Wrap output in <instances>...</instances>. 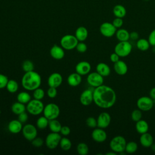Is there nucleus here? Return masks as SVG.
Masks as SVG:
<instances>
[{"instance_id":"nucleus-43","label":"nucleus","mask_w":155,"mask_h":155,"mask_svg":"<svg viewBox=\"0 0 155 155\" xmlns=\"http://www.w3.org/2000/svg\"><path fill=\"white\" fill-rule=\"evenodd\" d=\"M76 50L81 53H85L87 50V45L84 42H79L76 47Z\"/></svg>"},{"instance_id":"nucleus-22","label":"nucleus","mask_w":155,"mask_h":155,"mask_svg":"<svg viewBox=\"0 0 155 155\" xmlns=\"http://www.w3.org/2000/svg\"><path fill=\"white\" fill-rule=\"evenodd\" d=\"M67 83L71 87H77L82 82L81 75L78 73H73L68 75L67 79Z\"/></svg>"},{"instance_id":"nucleus-13","label":"nucleus","mask_w":155,"mask_h":155,"mask_svg":"<svg viewBox=\"0 0 155 155\" xmlns=\"http://www.w3.org/2000/svg\"><path fill=\"white\" fill-rule=\"evenodd\" d=\"M111 118L107 112H102L97 118V127L101 128H107L111 123Z\"/></svg>"},{"instance_id":"nucleus-44","label":"nucleus","mask_w":155,"mask_h":155,"mask_svg":"<svg viewBox=\"0 0 155 155\" xmlns=\"http://www.w3.org/2000/svg\"><path fill=\"white\" fill-rule=\"evenodd\" d=\"M57 89L56 88H54V87H49L48 89L47 90V96L50 97V98H54L56 95H57Z\"/></svg>"},{"instance_id":"nucleus-8","label":"nucleus","mask_w":155,"mask_h":155,"mask_svg":"<svg viewBox=\"0 0 155 155\" xmlns=\"http://www.w3.org/2000/svg\"><path fill=\"white\" fill-rule=\"evenodd\" d=\"M61 136L59 133L51 132L45 137V143L47 147L49 149H54L58 145L61 139Z\"/></svg>"},{"instance_id":"nucleus-38","label":"nucleus","mask_w":155,"mask_h":155,"mask_svg":"<svg viewBox=\"0 0 155 155\" xmlns=\"http://www.w3.org/2000/svg\"><path fill=\"white\" fill-rule=\"evenodd\" d=\"M33 96L34 99L38 100H42L45 96V91L42 88L39 87L33 90Z\"/></svg>"},{"instance_id":"nucleus-31","label":"nucleus","mask_w":155,"mask_h":155,"mask_svg":"<svg viewBox=\"0 0 155 155\" xmlns=\"http://www.w3.org/2000/svg\"><path fill=\"white\" fill-rule=\"evenodd\" d=\"M17 101L22 104H27L31 99L30 94L27 91H21L17 95Z\"/></svg>"},{"instance_id":"nucleus-47","label":"nucleus","mask_w":155,"mask_h":155,"mask_svg":"<svg viewBox=\"0 0 155 155\" xmlns=\"http://www.w3.org/2000/svg\"><path fill=\"white\" fill-rule=\"evenodd\" d=\"M70 132H71V130H70L69 127L65 126H65H62L61 131H60V133L62 135H63L64 136H68L70 134Z\"/></svg>"},{"instance_id":"nucleus-19","label":"nucleus","mask_w":155,"mask_h":155,"mask_svg":"<svg viewBox=\"0 0 155 155\" xmlns=\"http://www.w3.org/2000/svg\"><path fill=\"white\" fill-rule=\"evenodd\" d=\"M22 123L18 119H13L10 120L7 126L8 130L12 134H18L22 131Z\"/></svg>"},{"instance_id":"nucleus-28","label":"nucleus","mask_w":155,"mask_h":155,"mask_svg":"<svg viewBox=\"0 0 155 155\" xmlns=\"http://www.w3.org/2000/svg\"><path fill=\"white\" fill-rule=\"evenodd\" d=\"M11 110L14 114H15L16 115H19V114L25 111L26 107L25 106L24 104H22V103L18 101V102L13 103L12 105Z\"/></svg>"},{"instance_id":"nucleus-35","label":"nucleus","mask_w":155,"mask_h":155,"mask_svg":"<svg viewBox=\"0 0 155 155\" xmlns=\"http://www.w3.org/2000/svg\"><path fill=\"white\" fill-rule=\"evenodd\" d=\"M49 120L44 116L39 117L36 120V127L41 130L46 128L48 125Z\"/></svg>"},{"instance_id":"nucleus-6","label":"nucleus","mask_w":155,"mask_h":155,"mask_svg":"<svg viewBox=\"0 0 155 155\" xmlns=\"http://www.w3.org/2000/svg\"><path fill=\"white\" fill-rule=\"evenodd\" d=\"M43 114L48 120L55 119L58 117L60 114V108L59 106L54 103H49L44 106Z\"/></svg>"},{"instance_id":"nucleus-9","label":"nucleus","mask_w":155,"mask_h":155,"mask_svg":"<svg viewBox=\"0 0 155 155\" xmlns=\"http://www.w3.org/2000/svg\"><path fill=\"white\" fill-rule=\"evenodd\" d=\"M136 105L142 111H148L153 107L154 101L150 96H142L137 99Z\"/></svg>"},{"instance_id":"nucleus-17","label":"nucleus","mask_w":155,"mask_h":155,"mask_svg":"<svg viewBox=\"0 0 155 155\" xmlns=\"http://www.w3.org/2000/svg\"><path fill=\"white\" fill-rule=\"evenodd\" d=\"M91 65L87 61H81L79 62L75 67L76 72L81 76L88 74L91 71Z\"/></svg>"},{"instance_id":"nucleus-30","label":"nucleus","mask_w":155,"mask_h":155,"mask_svg":"<svg viewBox=\"0 0 155 155\" xmlns=\"http://www.w3.org/2000/svg\"><path fill=\"white\" fill-rule=\"evenodd\" d=\"M150 44L148 39H145L144 38H140L137 40L136 47L140 51H144L148 50L150 48Z\"/></svg>"},{"instance_id":"nucleus-54","label":"nucleus","mask_w":155,"mask_h":155,"mask_svg":"<svg viewBox=\"0 0 155 155\" xmlns=\"http://www.w3.org/2000/svg\"><path fill=\"white\" fill-rule=\"evenodd\" d=\"M0 114H1V109H0Z\"/></svg>"},{"instance_id":"nucleus-7","label":"nucleus","mask_w":155,"mask_h":155,"mask_svg":"<svg viewBox=\"0 0 155 155\" xmlns=\"http://www.w3.org/2000/svg\"><path fill=\"white\" fill-rule=\"evenodd\" d=\"M78 42L79 41L74 35L69 34L64 35L60 40L61 46L65 50H71L76 48Z\"/></svg>"},{"instance_id":"nucleus-42","label":"nucleus","mask_w":155,"mask_h":155,"mask_svg":"<svg viewBox=\"0 0 155 155\" xmlns=\"http://www.w3.org/2000/svg\"><path fill=\"white\" fill-rule=\"evenodd\" d=\"M8 80L9 79L7 76L0 73V89H2L6 87Z\"/></svg>"},{"instance_id":"nucleus-20","label":"nucleus","mask_w":155,"mask_h":155,"mask_svg":"<svg viewBox=\"0 0 155 155\" xmlns=\"http://www.w3.org/2000/svg\"><path fill=\"white\" fill-rule=\"evenodd\" d=\"M113 68L116 74L123 76L128 71V66L127 64L122 60H119L117 62L114 63Z\"/></svg>"},{"instance_id":"nucleus-12","label":"nucleus","mask_w":155,"mask_h":155,"mask_svg":"<svg viewBox=\"0 0 155 155\" xmlns=\"http://www.w3.org/2000/svg\"><path fill=\"white\" fill-rule=\"evenodd\" d=\"M87 82L91 87L96 88L103 84L104 77L97 71L89 73L87 78Z\"/></svg>"},{"instance_id":"nucleus-21","label":"nucleus","mask_w":155,"mask_h":155,"mask_svg":"<svg viewBox=\"0 0 155 155\" xmlns=\"http://www.w3.org/2000/svg\"><path fill=\"white\" fill-rule=\"evenodd\" d=\"M140 145L145 148H150L154 143V139L152 135L148 132L142 134L139 138Z\"/></svg>"},{"instance_id":"nucleus-14","label":"nucleus","mask_w":155,"mask_h":155,"mask_svg":"<svg viewBox=\"0 0 155 155\" xmlns=\"http://www.w3.org/2000/svg\"><path fill=\"white\" fill-rule=\"evenodd\" d=\"M79 101L84 106L90 105L93 102V90L89 88L84 90L80 95Z\"/></svg>"},{"instance_id":"nucleus-51","label":"nucleus","mask_w":155,"mask_h":155,"mask_svg":"<svg viewBox=\"0 0 155 155\" xmlns=\"http://www.w3.org/2000/svg\"><path fill=\"white\" fill-rule=\"evenodd\" d=\"M149 96L150 97L153 99L155 100V87H153L149 92Z\"/></svg>"},{"instance_id":"nucleus-53","label":"nucleus","mask_w":155,"mask_h":155,"mask_svg":"<svg viewBox=\"0 0 155 155\" xmlns=\"http://www.w3.org/2000/svg\"><path fill=\"white\" fill-rule=\"evenodd\" d=\"M150 148H151V150H152L154 152H155V143H153L152 144V145L150 147Z\"/></svg>"},{"instance_id":"nucleus-23","label":"nucleus","mask_w":155,"mask_h":155,"mask_svg":"<svg viewBox=\"0 0 155 155\" xmlns=\"http://www.w3.org/2000/svg\"><path fill=\"white\" fill-rule=\"evenodd\" d=\"M88 32L87 29L84 26H80L75 31L74 36L79 42H84L88 37Z\"/></svg>"},{"instance_id":"nucleus-34","label":"nucleus","mask_w":155,"mask_h":155,"mask_svg":"<svg viewBox=\"0 0 155 155\" xmlns=\"http://www.w3.org/2000/svg\"><path fill=\"white\" fill-rule=\"evenodd\" d=\"M137 143L134 141H130L127 142L125 151L128 154H133L137 150Z\"/></svg>"},{"instance_id":"nucleus-25","label":"nucleus","mask_w":155,"mask_h":155,"mask_svg":"<svg viewBox=\"0 0 155 155\" xmlns=\"http://www.w3.org/2000/svg\"><path fill=\"white\" fill-rule=\"evenodd\" d=\"M135 128L138 133L140 134L148 132L149 129V125L148 122L143 119H140L136 122Z\"/></svg>"},{"instance_id":"nucleus-29","label":"nucleus","mask_w":155,"mask_h":155,"mask_svg":"<svg viewBox=\"0 0 155 155\" xmlns=\"http://www.w3.org/2000/svg\"><path fill=\"white\" fill-rule=\"evenodd\" d=\"M51 132L54 133H60L62 125L59 121H58L56 119L49 120L48 125Z\"/></svg>"},{"instance_id":"nucleus-11","label":"nucleus","mask_w":155,"mask_h":155,"mask_svg":"<svg viewBox=\"0 0 155 155\" xmlns=\"http://www.w3.org/2000/svg\"><path fill=\"white\" fill-rule=\"evenodd\" d=\"M99 31L102 36L106 38H111L115 35L117 28L113 25L112 23L109 22H105L100 25Z\"/></svg>"},{"instance_id":"nucleus-41","label":"nucleus","mask_w":155,"mask_h":155,"mask_svg":"<svg viewBox=\"0 0 155 155\" xmlns=\"http://www.w3.org/2000/svg\"><path fill=\"white\" fill-rule=\"evenodd\" d=\"M31 142L32 145L36 148H39V147H42L44 143L43 139H42L41 137H36Z\"/></svg>"},{"instance_id":"nucleus-46","label":"nucleus","mask_w":155,"mask_h":155,"mask_svg":"<svg viewBox=\"0 0 155 155\" xmlns=\"http://www.w3.org/2000/svg\"><path fill=\"white\" fill-rule=\"evenodd\" d=\"M148 40L150 42V45L155 46V29L153 30L149 34Z\"/></svg>"},{"instance_id":"nucleus-39","label":"nucleus","mask_w":155,"mask_h":155,"mask_svg":"<svg viewBox=\"0 0 155 155\" xmlns=\"http://www.w3.org/2000/svg\"><path fill=\"white\" fill-rule=\"evenodd\" d=\"M142 111L139 108L134 110L131 113V118L135 122L140 120L142 119Z\"/></svg>"},{"instance_id":"nucleus-15","label":"nucleus","mask_w":155,"mask_h":155,"mask_svg":"<svg viewBox=\"0 0 155 155\" xmlns=\"http://www.w3.org/2000/svg\"><path fill=\"white\" fill-rule=\"evenodd\" d=\"M62 81L63 78L62 75L58 72H54L48 76L47 83L49 87L57 88L62 84Z\"/></svg>"},{"instance_id":"nucleus-40","label":"nucleus","mask_w":155,"mask_h":155,"mask_svg":"<svg viewBox=\"0 0 155 155\" xmlns=\"http://www.w3.org/2000/svg\"><path fill=\"white\" fill-rule=\"evenodd\" d=\"M86 124L87 125L91 128H95L97 127V119H96L93 117H88L86 119Z\"/></svg>"},{"instance_id":"nucleus-4","label":"nucleus","mask_w":155,"mask_h":155,"mask_svg":"<svg viewBox=\"0 0 155 155\" xmlns=\"http://www.w3.org/2000/svg\"><path fill=\"white\" fill-rule=\"evenodd\" d=\"M44 105L41 100H38L36 99H31L26 106V110L30 114L33 116H37L41 114L43 112Z\"/></svg>"},{"instance_id":"nucleus-50","label":"nucleus","mask_w":155,"mask_h":155,"mask_svg":"<svg viewBox=\"0 0 155 155\" xmlns=\"http://www.w3.org/2000/svg\"><path fill=\"white\" fill-rule=\"evenodd\" d=\"M130 39L133 41H137L139 39V33L136 31H132L130 33Z\"/></svg>"},{"instance_id":"nucleus-24","label":"nucleus","mask_w":155,"mask_h":155,"mask_svg":"<svg viewBox=\"0 0 155 155\" xmlns=\"http://www.w3.org/2000/svg\"><path fill=\"white\" fill-rule=\"evenodd\" d=\"M96 71L103 77H107L110 75L111 69L110 67L104 62H99L96 67Z\"/></svg>"},{"instance_id":"nucleus-16","label":"nucleus","mask_w":155,"mask_h":155,"mask_svg":"<svg viewBox=\"0 0 155 155\" xmlns=\"http://www.w3.org/2000/svg\"><path fill=\"white\" fill-rule=\"evenodd\" d=\"M91 137L93 140L98 143H102L106 140L107 134L105 131L101 128H95L91 133Z\"/></svg>"},{"instance_id":"nucleus-49","label":"nucleus","mask_w":155,"mask_h":155,"mask_svg":"<svg viewBox=\"0 0 155 155\" xmlns=\"http://www.w3.org/2000/svg\"><path fill=\"white\" fill-rule=\"evenodd\" d=\"M119 58H120V56L117 53H116L115 52L111 53L110 54V61L113 63H115V62H117L119 60H120Z\"/></svg>"},{"instance_id":"nucleus-52","label":"nucleus","mask_w":155,"mask_h":155,"mask_svg":"<svg viewBox=\"0 0 155 155\" xmlns=\"http://www.w3.org/2000/svg\"><path fill=\"white\" fill-rule=\"evenodd\" d=\"M105 154H106V155H116V154H117V153H116V152H114V151H113L111 150V151L108 152V153H107Z\"/></svg>"},{"instance_id":"nucleus-5","label":"nucleus","mask_w":155,"mask_h":155,"mask_svg":"<svg viewBox=\"0 0 155 155\" xmlns=\"http://www.w3.org/2000/svg\"><path fill=\"white\" fill-rule=\"evenodd\" d=\"M114 52L120 57L124 58L128 56L132 51V45L128 41H119L114 47Z\"/></svg>"},{"instance_id":"nucleus-45","label":"nucleus","mask_w":155,"mask_h":155,"mask_svg":"<svg viewBox=\"0 0 155 155\" xmlns=\"http://www.w3.org/2000/svg\"><path fill=\"white\" fill-rule=\"evenodd\" d=\"M112 24H113V25H114L116 28H121V27L123 25L124 21H123L122 18L116 17V18L113 19V22H112Z\"/></svg>"},{"instance_id":"nucleus-3","label":"nucleus","mask_w":155,"mask_h":155,"mask_svg":"<svg viewBox=\"0 0 155 155\" xmlns=\"http://www.w3.org/2000/svg\"><path fill=\"white\" fill-rule=\"evenodd\" d=\"M127 144L126 139L122 136L117 135L112 138L110 140L109 145L111 150L117 153L125 151V146Z\"/></svg>"},{"instance_id":"nucleus-48","label":"nucleus","mask_w":155,"mask_h":155,"mask_svg":"<svg viewBox=\"0 0 155 155\" xmlns=\"http://www.w3.org/2000/svg\"><path fill=\"white\" fill-rule=\"evenodd\" d=\"M18 120L22 124L25 123L28 120V114L25 113V111L18 115Z\"/></svg>"},{"instance_id":"nucleus-37","label":"nucleus","mask_w":155,"mask_h":155,"mask_svg":"<svg viewBox=\"0 0 155 155\" xmlns=\"http://www.w3.org/2000/svg\"><path fill=\"white\" fill-rule=\"evenodd\" d=\"M22 68L25 72L33 71L34 70V64L30 60H25L22 64Z\"/></svg>"},{"instance_id":"nucleus-1","label":"nucleus","mask_w":155,"mask_h":155,"mask_svg":"<svg viewBox=\"0 0 155 155\" xmlns=\"http://www.w3.org/2000/svg\"><path fill=\"white\" fill-rule=\"evenodd\" d=\"M116 101V94L110 87L101 85L93 90V102L99 108L108 109L112 107Z\"/></svg>"},{"instance_id":"nucleus-26","label":"nucleus","mask_w":155,"mask_h":155,"mask_svg":"<svg viewBox=\"0 0 155 155\" xmlns=\"http://www.w3.org/2000/svg\"><path fill=\"white\" fill-rule=\"evenodd\" d=\"M115 35L119 41H128L130 39V33L124 28L117 30Z\"/></svg>"},{"instance_id":"nucleus-10","label":"nucleus","mask_w":155,"mask_h":155,"mask_svg":"<svg viewBox=\"0 0 155 155\" xmlns=\"http://www.w3.org/2000/svg\"><path fill=\"white\" fill-rule=\"evenodd\" d=\"M22 133L24 138L30 142L36 137H37L38 134L36 127L31 124H27L23 126Z\"/></svg>"},{"instance_id":"nucleus-32","label":"nucleus","mask_w":155,"mask_h":155,"mask_svg":"<svg viewBox=\"0 0 155 155\" xmlns=\"http://www.w3.org/2000/svg\"><path fill=\"white\" fill-rule=\"evenodd\" d=\"M5 88L9 93H15L18 91L19 85H18V82L15 80L10 79V80H8Z\"/></svg>"},{"instance_id":"nucleus-27","label":"nucleus","mask_w":155,"mask_h":155,"mask_svg":"<svg viewBox=\"0 0 155 155\" xmlns=\"http://www.w3.org/2000/svg\"><path fill=\"white\" fill-rule=\"evenodd\" d=\"M113 13L115 17L123 18L127 14V10L124 5L121 4H117L113 7Z\"/></svg>"},{"instance_id":"nucleus-36","label":"nucleus","mask_w":155,"mask_h":155,"mask_svg":"<svg viewBox=\"0 0 155 155\" xmlns=\"http://www.w3.org/2000/svg\"><path fill=\"white\" fill-rule=\"evenodd\" d=\"M77 152L79 155H87L89 152V148L84 142L79 143L77 145Z\"/></svg>"},{"instance_id":"nucleus-2","label":"nucleus","mask_w":155,"mask_h":155,"mask_svg":"<svg viewBox=\"0 0 155 155\" xmlns=\"http://www.w3.org/2000/svg\"><path fill=\"white\" fill-rule=\"evenodd\" d=\"M41 75L34 70L25 72L21 79L22 87L27 91H33L41 85Z\"/></svg>"},{"instance_id":"nucleus-18","label":"nucleus","mask_w":155,"mask_h":155,"mask_svg":"<svg viewBox=\"0 0 155 155\" xmlns=\"http://www.w3.org/2000/svg\"><path fill=\"white\" fill-rule=\"evenodd\" d=\"M50 56L56 60H61L65 56L64 49L59 45H53L50 50Z\"/></svg>"},{"instance_id":"nucleus-33","label":"nucleus","mask_w":155,"mask_h":155,"mask_svg":"<svg viewBox=\"0 0 155 155\" xmlns=\"http://www.w3.org/2000/svg\"><path fill=\"white\" fill-rule=\"evenodd\" d=\"M71 142L68 138L66 137L61 138L59 142V146L62 150L68 151L71 148Z\"/></svg>"}]
</instances>
